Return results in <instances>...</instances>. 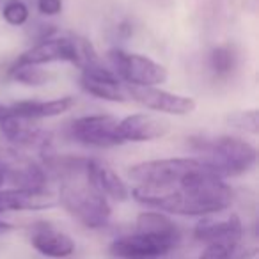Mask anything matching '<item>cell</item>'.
<instances>
[{"instance_id":"obj_10","label":"cell","mask_w":259,"mask_h":259,"mask_svg":"<svg viewBox=\"0 0 259 259\" xmlns=\"http://www.w3.org/2000/svg\"><path fill=\"white\" fill-rule=\"evenodd\" d=\"M0 132L6 141L11 144V148L20 149V151L34 149L39 155H43L48 149H52V135L30 119L11 115L0 122Z\"/></svg>"},{"instance_id":"obj_7","label":"cell","mask_w":259,"mask_h":259,"mask_svg":"<svg viewBox=\"0 0 259 259\" xmlns=\"http://www.w3.org/2000/svg\"><path fill=\"white\" fill-rule=\"evenodd\" d=\"M117 126L119 119L110 114L82 115L69 122L68 134L73 141L85 148L110 149L124 144Z\"/></svg>"},{"instance_id":"obj_14","label":"cell","mask_w":259,"mask_h":259,"mask_svg":"<svg viewBox=\"0 0 259 259\" xmlns=\"http://www.w3.org/2000/svg\"><path fill=\"white\" fill-rule=\"evenodd\" d=\"M119 135L122 142H151L169 134L170 122L155 114H132L119 119Z\"/></svg>"},{"instance_id":"obj_25","label":"cell","mask_w":259,"mask_h":259,"mask_svg":"<svg viewBox=\"0 0 259 259\" xmlns=\"http://www.w3.org/2000/svg\"><path fill=\"white\" fill-rule=\"evenodd\" d=\"M13 115V110H11V105H2L0 103V122L6 121L8 117Z\"/></svg>"},{"instance_id":"obj_21","label":"cell","mask_w":259,"mask_h":259,"mask_svg":"<svg viewBox=\"0 0 259 259\" xmlns=\"http://www.w3.org/2000/svg\"><path fill=\"white\" fill-rule=\"evenodd\" d=\"M254 254V250L247 252V248L240 243H208L199 259H247Z\"/></svg>"},{"instance_id":"obj_24","label":"cell","mask_w":259,"mask_h":259,"mask_svg":"<svg viewBox=\"0 0 259 259\" xmlns=\"http://www.w3.org/2000/svg\"><path fill=\"white\" fill-rule=\"evenodd\" d=\"M37 11L43 16H57L62 11V0H37Z\"/></svg>"},{"instance_id":"obj_4","label":"cell","mask_w":259,"mask_h":259,"mask_svg":"<svg viewBox=\"0 0 259 259\" xmlns=\"http://www.w3.org/2000/svg\"><path fill=\"white\" fill-rule=\"evenodd\" d=\"M110 69L124 85L158 87L167 82V68L142 54H130L122 48H112L107 54Z\"/></svg>"},{"instance_id":"obj_3","label":"cell","mask_w":259,"mask_h":259,"mask_svg":"<svg viewBox=\"0 0 259 259\" xmlns=\"http://www.w3.org/2000/svg\"><path fill=\"white\" fill-rule=\"evenodd\" d=\"M57 202H61V206L73 219L89 229H100L107 226L112 215L108 199L87 181L85 170L61 180Z\"/></svg>"},{"instance_id":"obj_12","label":"cell","mask_w":259,"mask_h":259,"mask_svg":"<svg viewBox=\"0 0 259 259\" xmlns=\"http://www.w3.org/2000/svg\"><path fill=\"white\" fill-rule=\"evenodd\" d=\"M201 217L194 227V238L201 243H240L243 241V224L236 213L226 217Z\"/></svg>"},{"instance_id":"obj_11","label":"cell","mask_w":259,"mask_h":259,"mask_svg":"<svg viewBox=\"0 0 259 259\" xmlns=\"http://www.w3.org/2000/svg\"><path fill=\"white\" fill-rule=\"evenodd\" d=\"M80 87L89 96H94L98 100L114 101V103H122L128 100L124 83L110 68L103 66L101 62L80 69Z\"/></svg>"},{"instance_id":"obj_16","label":"cell","mask_w":259,"mask_h":259,"mask_svg":"<svg viewBox=\"0 0 259 259\" xmlns=\"http://www.w3.org/2000/svg\"><path fill=\"white\" fill-rule=\"evenodd\" d=\"M57 197L48 190H22L0 188V213L8 211H39L54 208Z\"/></svg>"},{"instance_id":"obj_9","label":"cell","mask_w":259,"mask_h":259,"mask_svg":"<svg viewBox=\"0 0 259 259\" xmlns=\"http://www.w3.org/2000/svg\"><path fill=\"white\" fill-rule=\"evenodd\" d=\"M128 98L141 103L148 110L162 112L169 115H188L197 108L194 98L169 93L160 87H132L124 85Z\"/></svg>"},{"instance_id":"obj_19","label":"cell","mask_w":259,"mask_h":259,"mask_svg":"<svg viewBox=\"0 0 259 259\" xmlns=\"http://www.w3.org/2000/svg\"><path fill=\"white\" fill-rule=\"evenodd\" d=\"M208 64L217 78H227L238 66V54L233 45H219L209 52Z\"/></svg>"},{"instance_id":"obj_6","label":"cell","mask_w":259,"mask_h":259,"mask_svg":"<svg viewBox=\"0 0 259 259\" xmlns=\"http://www.w3.org/2000/svg\"><path fill=\"white\" fill-rule=\"evenodd\" d=\"M181 231L178 233H149L137 231L110 243V254L119 259H158L180 245Z\"/></svg>"},{"instance_id":"obj_20","label":"cell","mask_w":259,"mask_h":259,"mask_svg":"<svg viewBox=\"0 0 259 259\" xmlns=\"http://www.w3.org/2000/svg\"><path fill=\"white\" fill-rule=\"evenodd\" d=\"M9 76H11L15 82L23 83V85H29V87L45 85V83L50 80V73L41 69V66L23 64V62H18V61L9 68Z\"/></svg>"},{"instance_id":"obj_18","label":"cell","mask_w":259,"mask_h":259,"mask_svg":"<svg viewBox=\"0 0 259 259\" xmlns=\"http://www.w3.org/2000/svg\"><path fill=\"white\" fill-rule=\"evenodd\" d=\"M76 105L73 96H62L57 100H23L11 105L13 115L30 121H39V119L57 117L66 112H69Z\"/></svg>"},{"instance_id":"obj_15","label":"cell","mask_w":259,"mask_h":259,"mask_svg":"<svg viewBox=\"0 0 259 259\" xmlns=\"http://www.w3.org/2000/svg\"><path fill=\"white\" fill-rule=\"evenodd\" d=\"M30 243L39 254L47 257H69L75 252V241L62 231L55 229L52 224L39 222L30 229Z\"/></svg>"},{"instance_id":"obj_1","label":"cell","mask_w":259,"mask_h":259,"mask_svg":"<svg viewBox=\"0 0 259 259\" xmlns=\"http://www.w3.org/2000/svg\"><path fill=\"white\" fill-rule=\"evenodd\" d=\"M132 195L141 204L185 217H208L222 213L233 204L234 192L222 178L202 163L201 169L169 187H134Z\"/></svg>"},{"instance_id":"obj_23","label":"cell","mask_w":259,"mask_h":259,"mask_svg":"<svg viewBox=\"0 0 259 259\" xmlns=\"http://www.w3.org/2000/svg\"><path fill=\"white\" fill-rule=\"evenodd\" d=\"M29 8L23 0H8L2 9L4 20L13 27H22L29 22Z\"/></svg>"},{"instance_id":"obj_26","label":"cell","mask_w":259,"mask_h":259,"mask_svg":"<svg viewBox=\"0 0 259 259\" xmlns=\"http://www.w3.org/2000/svg\"><path fill=\"white\" fill-rule=\"evenodd\" d=\"M13 229V226L9 222H6V220H2L0 219V234L2 233H8V231H11Z\"/></svg>"},{"instance_id":"obj_22","label":"cell","mask_w":259,"mask_h":259,"mask_svg":"<svg viewBox=\"0 0 259 259\" xmlns=\"http://www.w3.org/2000/svg\"><path fill=\"white\" fill-rule=\"evenodd\" d=\"M226 124L234 130H240L245 134H259V112L255 108L250 110H236L226 115Z\"/></svg>"},{"instance_id":"obj_27","label":"cell","mask_w":259,"mask_h":259,"mask_svg":"<svg viewBox=\"0 0 259 259\" xmlns=\"http://www.w3.org/2000/svg\"><path fill=\"white\" fill-rule=\"evenodd\" d=\"M2 185H4V174L0 172V188H2Z\"/></svg>"},{"instance_id":"obj_13","label":"cell","mask_w":259,"mask_h":259,"mask_svg":"<svg viewBox=\"0 0 259 259\" xmlns=\"http://www.w3.org/2000/svg\"><path fill=\"white\" fill-rule=\"evenodd\" d=\"M16 61L34 66L50 64V62H71L76 66L78 64V54H76L75 36L50 37V39L39 41L32 48L23 52Z\"/></svg>"},{"instance_id":"obj_17","label":"cell","mask_w":259,"mask_h":259,"mask_svg":"<svg viewBox=\"0 0 259 259\" xmlns=\"http://www.w3.org/2000/svg\"><path fill=\"white\" fill-rule=\"evenodd\" d=\"M85 178L101 195L112 201H126L130 197V188L124 181L121 180L117 172L107 163L100 160L87 158L85 163Z\"/></svg>"},{"instance_id":"obj_5","label":"cell","mask_w":259,"mask_h":259,"mask_svg":"<svg viewBox=\"0 0 259 259\" xmlns=\"http://www.w3.org/2000/svg\"><path fill=\"white\" fill-rule=\"evenodd\" d=\"M202 167V162L197 158H160L148 162L135 163L128 169V178L135 183V187L160 188L169 187L172 183L185 180Z\"/></svg>"},{"instance_id":"obj_8","label":"cell","mask_w":259,"mask_h":259,"mask_svg":"<svg viewBox=\"0 0 259 259\" xmlns=\"http://www.w3.org/2000/svg\"><path fill=\"white\" fill-rule=\"evenodd\" d=\"M0 172L4 183L22 190H47L48 174L39 162L15 148H0Z\"/></svg>"},{"instance_id":"obj_2","label":"cell","mask_w":259,"mask_h":259,"mask_svg":"<svg viewBox=\"0 0 259 259\" xmlns=\"http://www.w3.org/2000/svg\"><path fill=\"white\" fill-rule=\"evenodd\" d=\"M190 148L213 174L219 178H238L250 172L257 163V149L250 142L233 135L190 137Z\"/></svg>"}]
</instances>
